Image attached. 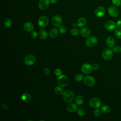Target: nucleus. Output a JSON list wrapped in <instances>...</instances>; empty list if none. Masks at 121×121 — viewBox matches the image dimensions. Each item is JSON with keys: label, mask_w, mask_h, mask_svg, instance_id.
Returning <instances> with one entry per match:
<instances>
[{"label": "nucleus", "mask_w": 121, "mask_h": 121, "mask_svg": "<svg viewBox=\"0 0 121 121\" xmlns=\"http://www.w3.org/2000/svg\"><path fill=\"white\" fill-rule=\"evenodd\" d=\"M62 97L64 101L69 103L73 102L75 98V94L71 90H66L62 94Z\"/></svg>", "instance_id": "obj_1"}, {"label": "nucleus", "mask_w": 121, "mask_h": 121, "mask_svg": "<svg viewBox=\"0 0 121 121\" xmlns=\"http://www.w3.org/2000/svg\"><path fill=\"white\" fill-rule=\"evenodd\" d=\"M113 51L112 49L110 48H106L104 49L102 53V56L103 58L106 60H111L113 55Z\"/></svg>", "instance_id": "obj_2"}, {"label": "nucleus", "mask_w": 121, "mask_h": 121, "mask_svg": "<svg viewBox=\"0 0 121 121\" xmlns=\"http://www.w3.org/2000/svg\"><path fill=\"white\" fill-rule=\"evenodd\" d=\"M97 43V39L96 37L94 36H91L88 37L86 41L85 44L86 45L89 47H92L95 46Z\"/></svg>", "instance_id": "obj_3"}, {"label": "nucleus", "mask_w": 121, "mask_h": 121, "mask_svg": "<svg viewBox=\"0 0 121 121\" xmlns=\"http://www.w3.org/2000/svg\"><path fill=\"white\" fill-rule=\"evenodd\" d=\"M101 101L97 97L91 98L89 101V105L94 108H99L101 106Z\"/></svg>", "instance_id": "obj_4"}, {"label": "nucleus", "mask_w": 121, "mask_h": 121, "mask_svg": "<svg viewBox=\"0 0 121 121\" xmlns=\"http://www.w3.org/2000/svg\"><path fill=\"white\" fill-rule=\"evenodd\" d=\"M57 81L60 86L62 87H65L68 85L69 79L66 76L61 75L58 76Z\"/></svg>", "instance_id": "obj_5"}, {"label": "nucleus", "mask_w": 121, "mask_h": 121, "mask_svg": "<svg viewBox=\"0 0 121 121\" xmlns=\"http://www.w3.org/2000/svg\"><path fill=\"white\" fill-rule=\"evenodd\" d=\"M49 20V18L47 16H42L38 19L37 23L41 27H44L48 24Z\"/></svg>", "instance_id": "obj_6"}, {"label": "nucleus", "mask_w": 121, "mask_h": 121, "mask_svg": "<svg viewBox=\"0 0 121 121\" xmlns=\"http://www.w3.org/2000/svg\"><path fill=\"white\" fill-rule=\"evenodd\" d=\"M107 11L109 14L113 17H118L119 14V10L118 9L114 6H111L108 7Z\"/></svg>", "instance_id": "obj_7"}, {"label": "nucleus", "mask_w": 121, "mask_h": 121, "mask_svg": "<svg viewBox=\"0 0 121 121\" xmlns=\"http://www.w3.org/2000/svg\"><path fill=\"white\" fill-rule=\"evenodd\" d=\"M35 60L36 59L34 55L32 54H29L25 58L24 63L26 65L31 66L35 63Z\"/></svg>", "instance_id": "obj_8"}, {"label": "nucleus", "mask_w": 121, "mask_h": 121, "mask_svg": "<svg viewBox=\"0 0 121 121\" xmlns=\"http://www.w3.org/2000/svg\"><path fill=\"white\" fill-rule=\"evenodd\" d=\"M62 22V17L59 15H55L52 18V24L56 27L60 26Z\"/></svg>", "instance_id": "obj_9"}, {"label": "nucleus", "mask_w": 121, "mask_h": 121, "mask_svg": "<svg viewBox=\"0 0 121 121\" xmlns=\"http://www.w3.org/2000/svg\"><path fill=\"white\" fill-rule=\"evenodd\" d=\"M92 66L89 63L84 64L81 68V71L85 74H89L91 73L93 70Z\"/></svg>", "instance_id": "obj_10"}, {"label": "nucleus", "mask_w": 121, "mask_h": 121, "mask_svg": "<svg viewBox=\"0 0 121 121\" xmlns=\"http://www.w3.org/2000/svg\"><path fill=\"white\" fill-rule=\"evenodd\" d=\"M95 78L91 76H86L84 78V82L86 85L88 86H91L95 84Z\"/></svg>", "instance_id": "obj_11"}, {"label": "nucleus", "mask_w": 121, "mask_h": 121, "mask_svg": "<svg viewBox=\"0 0 121 121\" xmlns=\"http://www.w3.org/2000/svg\"><path fill=\"white\" fill-rule=\"evenodd\" d=\"M116 26V23L112 20H108L104 24V27L107 31H112L114 30Z\"/></svg>", "instance_id": "obj_12"}, {"label": "nucleus", "mask_w": 121, "mask_h": 121, "mask_svg": "<svg viewBox=\"0 0 121 121\" xmlns=\"http://www.w3.org/2000/svg\"><path fill=\"white\" fill-rule=\"evenodd\" d=\"M105 13V10L104 7L101 6H99L96 8L95 10V13L96 17H103Z\"/></svg>", "instance_id": "obj_13"}, {"label": "nucleus", "mask_w": 121, "mask_h": 121, "mask_svg": "<svg viewBox=\"0 0 121 121\" xmlns=\"http://www.w3.org/2000/svg\"><path fill=\"white\" fill-rule=\"evenodd\" d=\"M50 3V0H40L38 3V7L41 10H45L49 7Z\"/></svg>", "instance_id": "obj_14"}, {"label": "nucleus", "mask_w": 121, "mask_h": 121, "mask_svg": "<svg viewBox=\"0 0 121 121\" xmlns=\"http://www.w3.org/2000/svg\"><path fill=\"white\" fill-rule=\"evenodd\" d=\"M67 111L70 112H74L78 110V106L76 104L69 103L66 106Z\"/></svg>", "instance_id": "obj_15"}, {"label": "nucleus", "mask_w": 121, "mask_h": 121, "mask_svg": "<svg viewBox=\"0 0 121 121\" xmlns=\"http://www.w3.org/2000/svg\"><path fill=\"white\" fill-rule=\"evenodd\" d=\"M23 27L24 30L26 32H32L34 30V25L30 22H26L23 26Z\"/></svg>", "instance_id": "obj_16"}, {"label": "nucleus", "mask_w": 121, "mask_h": 121, "mask_svg": "<svg viewBox=\"0 0 121 121\" xmlns=\"http://www.w3.org/2000/svg\"><path fill=\"white\" fill-rule=\"evenodd\" d=\"M105 43L108 47L111 48L114 46L115 44V40L113 37L109 36L106 38Z\"/></svg>", "instance_id": "obj_17"}, {"label": "nucleus", "mask_w": 121, "mask_h": 121, "mask_svg": "<svg viewBox=\"0 0 121 121\" xmlns=\"http://www.w3.org/2000/svg\"><path fill=\"white\" fill-rule=\"evenodd\" d=\"M80 34L84 37H88L90 35V31L87 27H83L80 30Z\"/></svg>", "instance_id": "obj_18"}, {"label": "nucleus", "mask_w": 121, "mask_h": 121, "mask_svg": "<svg viewBox=\"0 0 121 121\" xmlns=\"http://www.w3.org/2000/svg\"><path fill=\"white\" fill-rule=\"evenodd\" d=\"M21 99L25 103H28L32 99L31 95L27 93H23L21 95Z\"/></svg>", "instance_id": "obj_19"}, {"label": "nucleus", "mask_w": 121, "mask_h": 121, "mask_svg": "<svg viewBox=\"0 0 121 121\" xmlns=\"http://www.w3.org/2000/svg\"><path fill=\"white\" fill-rule=\"evenodd\" d=\"M77 26L79 27H82L84 26L86 24V20L84 17H81L77 21Z\"/></svg>", "instance_id": "obj_20"}, {"label": "nucleus", "mask_w": 121, "mask_h": 121, "mask_svg": "<svg viewBox=\"0 0 121 121\" xmlns=\"http://www.w3.org/2000/svg\"><path fill=\"white\" fill-rule=\"evenodd\" d=\"M58 34H59V31L58 29L55 28H53L51 29V30L50 31V32H49L50 36L53 38L56 37L58 36Z\"/></svg>", "instance_id": "obj_21"}, {"label": "nucleus", "mask_w": 121, "mask_h": 121, "mask_svg": "<svg viewBox=\"0 0 121 121\" xmlns=\"http://www.w3.org/2000/svg\"><path fill=\"white\" fill-rule=\"evenodd\" d=\"M39 35L41 39H45L47 37L48 34L47 32L43 29H42L40 30L39 32Z\"/></svg>", "instance_id": "obj_22"}, {"label": "nucleus", "mask_w": 121, "mask_h": 121, "mask_svg": "<svg viewBox=\"0 0 121 121\" xmlns=\"http://www.w3.org/2000/svg\"><path fill=\"white\" fill-rule=\"evenodd\" d=\"M75 102L77 105H80L84 103V98L82 96L79 95L76 96L75 98Z\"/></svg>", "instance_id": "obj_23"}, {"label": "nucleus", "mask_w": 121, "mask_h": 121, "mask_svg": "<svg viewBox=\"0 0 121 121\" xmlns=\"http://www.w3.org/2000/svg\"><path fill=\"white\" fill-rule=\"evenodd\" d=\"M101 111L104 113H108L111 111V108L110 107L107 105H103L101 108Z\"/></svg>", "instance_id": "obj_24"}, {"label": "nucleus", "mask_w": 121, "mask_h": 121, "mask_svg": "<svg viewBox=\"0 0 121 121\" xmlns=\"http://www.w3.org/2000/svg\"><path fill=\"white\" fill-rule=\"evenodd\" d=\"M12 24V21L10 18H6L4 21V26L6 28L10 27Z\"/></svg>", "instance_id": "obj_25"}, {"label": "nucleus", "mask_w": 121, "mask_h": 121, "mask_svg": "<svg viewBox=\"0 0 121 121\" xmlns=\"http://www.w3.org/2000/svg\"><path fill=\"white\" fill-rule=\"evenodd\" d=\"M60 86H56L54 88V92L57 95H61L63 94L64 92L62 88Z\"/></svg>", "instance_id": "obj_26"}, {"label": "nucleus", "mask_w": 121, "mask_h": 121, "mask_svg": "<svg viewBox=\"0 0 121 121\" xmlns=\"http://www.w3.org/2000/svg\"><path fill=\"white\" fill-rule=\"evenodd\" d=\"M79 30H78V28H75V27L72 28V29L70 30V33H71V34L72 35H74V36H76V35H78V34H79Z\"/></svg>", "instance_id": "obj_27"}, {"label": "nucleus", "mask_w": 121, "mask_h": 121, "mask_svg": "<svg viewBox=\"0 0 121 121\" xmlns=\"http://www.w3.org/2000/svg\"><path fill=\"white\" fill-rule=\"evenodd\" d=\"M77 112L78 114L81 116L84 115L86 113L85 110L83 108H79L78 109Z\"/></svg>", "instance_id": "obj_28"}, {"label": "nucleus", "mask_w": 121, "mask_h": 121, "mask_svg": "<svg viewBox=\"0 0 121 121\" xmlns=\"http://www.w3.org/2000/svg\"><path fill=\"white\" fill-rule=\"evenodd\" d=\"M115 36L119 39H121V28H117L115 30Z\"/></svg>", "instance_id": "obj_29"}, {"label": "nucleus", "mask_w": 121, "mask_h": 121, "mask_svg": "<svg viewBox=\"0 0 121 121\" xmlns=\"http://www.w3.org/2000/svg\"><path fill=\"white\" fill-rule=\"evenodd\" d=\"M83 75L82 74H78L76 75L75 77V79L77 82H80L81 81L83 78Z\"/></svg>", "instance_id": "obj_30"}, {"label": "nucleus", "mask_w": 121, "mask_h": 121, "mask_svg": "<svg viewBox=\"0 0 121 121\" xmlns=\"http://www.w3.org/2000/svg\"><path fill=\"white\" fill-rule=\"evenodd\" d=\"M59 32L61 34H64L67 31V28L64 26H60L59 28Z\"/></svg>", "instance_id": "obj_31"}, {"label": "nucleus", "mask_w": 121, "mask_h": 121, "mask_svg": "<svg viewBox=\"0 0 121 121\" xmlns=\"http://www.w3.org/2000/svg\"><path fill=\"white\" fill-rule=\"evenodd\" d=\"M113 51L115 53H119L121 52V47L119 45H116L114 47Z\"/></svg>", "instance_id": "obj_32"}, {"label": "nucleus", "mask_w": 121, "mask_h": 121, "mask_svg": "<svg viewBox=\"0 0 121 121\" xmlns=\"http://www.w3.org/2000/svg\"><path fill=\"white\" fill-rule=\"evenodd\" d=\"M112 2L115 6H119L121 4V0H112Z\"/></svg>", "instance_id": "obj_33"}, {"label": "nucleus", "mask_w": 121, "mask_h": 121, "mask_svg": "<svg viewBox=\"0 0 121 121\" xmlns=\"http://www.w3.org/2000/svg\"><path fill=\"white\" fill-rule=\"evenodd\" d=\"M37 35H38V34L36 31H32V32H31L30 36L32 38H34V39L36 38L37 37Z\"/></svg>", "instance_id": "obj_34"}, {"label": "nucleus", "mask_w": 121, "mask_h": 121, "mask_svg": "<svg viewBox=\"0 0 121 121\" xmlns=\"http://www.w3.org/2000/svg\"><path fill=\"white\" fill-rule=\"evenodd\" d=\"M94 115L95 116H99L101 114V111L100 110L98 109V108H96L95 110V111H94Z\"/></svg>", "instance_id": "obj_35"}, {"label": "nucleus", "mask_w": 121, "mask_h": 121, "mask_svg": "<svg viewBox=\"0 0 121 121\" xmlns=\"http://www.w3.org/2000/svg\"><path fill=\"white\" fill-rule=\"evenodd\" d=\"M55 74L57 76H59L60 75H61V71L60 69H57L55 70L54 71Z\"/></svg>", "instance_id": "obj_36"}, {"label": "nucleus", "mask_w": 121, "mask_h": 121, "mask_svg": "<svg viewBox=\"0 0 121 121\" xmlns=\"http://www.w3.org/2000/svg\"><path fill=\"white\" fill-rule=\"evenodd\" d=\"M44 73L46 76H48L50 74V70L48 68H45L44 70Z\"/></svg>", "instance_id": "obj_37"}, {"label": "nucleus", "mask_w": 121, "mask_h": 121, "mask_svg": "<svg viewBox=\"0 0 121 121\" xmlns=\"http://www.w3.org/2000/svg\"><path fill=\"white\" fill-rule=\"evenodd\" d=\"M92 67L93 69L95 70H96L97 69H99V64H98L97 63H94L93 65H92Z\"/></svg>", "instance_id": "obj_38"}, {"label": "nucleus", "mask_w": 121, "mask_h": 121, "mask_svg": "<svg viewBox=\"0 0 121 121\" xmlns=\"http://www.w3.org/2000/svg\"><path fill=\"white\" fill-rule=\"evenodd\" d=\"M116 26L118 27L119 28H121V20H119L117 21L116 23Z\"/></svg>", "instance_id": "obj_39"}, {"label": "nucleus", "mask_w": 121, "mask_h": 121, "mask_svg": "<svg viewBox=\"0 0 121 121\" xmlns=\"http://www.w3.org/2000/svg\"><path fill=\"white\" fill-rule=\"evenodd\" d=\"M58 0H50V3L52 4H55L58 2Z\"/></svg>", "instance_id": "obj_40"}, {"label": "nucleus", "mask_w": 121, "mask_h": 121, "mask_svg": "<svg viewBox=\"0 0 121 121\" xmlns=\"http://www.w3.org/2000/svg\"><path fill=\"white\" fill-rule=\"evenodd\" d=\"M2 105L3 107V108L6 110H8L9 108H8V107L6 105H5V104H2Z\"/></svg>", "instance_id": "obj_41"}, {"label": "nucleus", "mask_w": 121, "mask_h": 121, "mask_svg": "<svg viewBox=\"0 0 121 121\" xmlns=\"http://www.w3.org/2000/svg\"><path fill=\"white\" fill-rule=\"evenodd\" d=\"M72 26H73V27H76V26H77V23H73V24H72Z\"/></svg>", "instance_id": "obj_42"}, {"label": "nucleus", "mask_w": 121, "mask_h": 121, "mask_svg": "<svg viewBox=\"0 0 121 121\" xmlns=\"http://www.w3.org/2000/svg\"><path fill=\"white\" fill-rule=\"evenodd\" d=\"M120 6H121V5H120Z\"/></svg>", "instance_id": "obj_43"}]
</instances>
